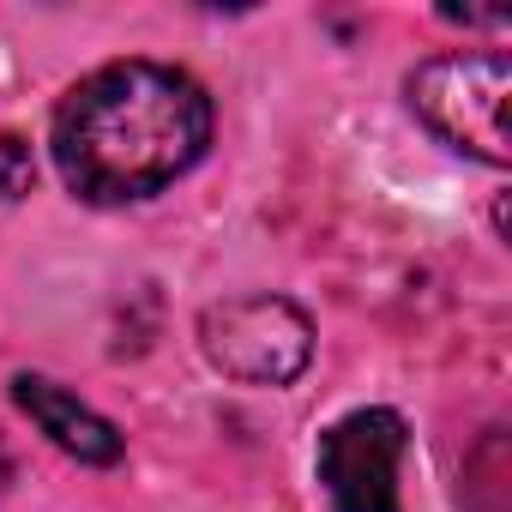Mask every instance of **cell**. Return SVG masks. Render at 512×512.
Here are the masks:
<instances>
[{
  "instance_id": "3957f363",
  "label": "cell",
  "mask_w": 512,
  "mask_h": 512,
  "mask_svg": "<svg viewBox=\"0 0 512 512\" xmlns=\"http://www.w3.org/2000/svg\"><path fill=\"white\" fill-rule=\"evenodd\" d=\"M199 350L241 386H290L314 362V320L290 296H229L199 314Z\"/></svg>"
},
{
  "instance_id": "6da1fadb",
  "label": "cell",
  "mask_w": 512,
  "mask_h": 512,
  "mask_svg": "<svg viewBox=\"0 0 512 512\" xmlns=\"http://www.w3.org/2000/svg\"><path fill=\"white\" fill-rule=\"evenodd\" d=\"M211 145V97L163 61H109L55 109V169L85 205H133L181 181Z\"/></svg>"
},
{
  "instance_id": "8992f818",
  "label": "cell",
  "mask_w": 512,
  "mask_h": 512,
  "mask_svg": "<svg viewBox=\"0 0 512 512\" xmlns=\"http://www.w3.org/2000/svg\"><path fill=\"white\" fill-rule=\"evenodd\" d=\"M37 187V157L25 133H0V199H25Z\"/></svg>"
},
{
  "instance_id": "5b68a950",
  "label": "cell",
  "mask_w": 512,
  "mask_h": 512,
  "mask_svg": "<svg viewBox=\"0 0 512 512\" xmlns=\"http://www.w3.org/2000/svg\"><path fill=\"white\" fill-rule=\"evenodd\" d=\"M13 398H19V410H25L67 458L97 464V470H109V464L127 458L121 428H115L109 416H97L91 404H79L67 386H55V380H43V374H19V380H13Z\"/></svg>"
},
{
  "instance_id": "7a4b0ae2",
  "label": "cell",
  "mask_w": 512,
  "mask_h": 512,
  "mask_svg": "<svg viewBox=\"0 0 512 512\" xmlns=\"http://www.w3.org/2000/svg\"><path fill=\"white\" fill-rule=\"evenodd\" d=\"M410 109L416 121L446 139L452 151L506 169L512 145H506V97H512V61L506 55H434L422 61L410 79Z\"/></svg>"
},
{
  "instance_id": "52a82bcc",
  "label": "cell",
  "mask_w": 512,
  "mask_h": 512,
  "mask_svg": "<svg viewBox=\"0 0 512 512\" xmlns=\"http://www.w3.org/2000/svg\"><path fill=\"white\" fill-rule=\"evenodd\" d=\"M7 476H13V458H7V440H0V494H7Z\"/></svg>"
},
{
  "instance_id": "277c9868",
  "label": "cell",
  "mask_w": 512,
  "mask_h": 512,
  "mask_svg": "<svg viewBox=\"0 0 512 512\" xmlns=\"http://www.w3.org/2000/svg\"><path fill=\"white\" fill-rule=\"evenodd\" d=\"M404 452H410V428L398 410L368 404L338 416L314 452L332 512H404V494H398Z\"/></svg>"
}]
</instances>
